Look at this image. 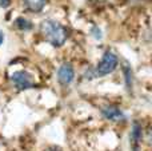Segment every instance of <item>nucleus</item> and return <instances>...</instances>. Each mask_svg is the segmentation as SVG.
Returning <instances> with one entry per match:
<instances>
[{
    "label": "nucleus",
    "mask_w": 152,
    "mask_h": 151,
    "mask_svg": "<svg viewBox=\"0 0 152 151\" xmlns=\"http://www.w3.org/2000/svg\"><path fill=\"white\" fill-rule=\"evenodd\" d=\"M102 114L104 115L105 119L112 120V122H123L124 120V115L118 107L115 106H105L104 108L102 110Z\"/></svg>",
    "instance_id": "obj_5"
},
{
    "label": "nucleus",
    "mask_w": 152,
    "mask_h": 151,
    "mask_svg": "<svg viewBox=\"0 0 152 151\" xmlns=\"http://www.w3.org/2000/svg\"><path fill=\"white\" fill-rule=\"evenodd\" d=\"M58 78H59L60 84H63V86H68L69 83H72V80H74V78H75V71H74L72 64L71 63L61 64L58 71Z\"/></svg>",
    "instance_id": "obj_4"
},
{
    "label": "nucleus",
    "mask_w": 152,
    "mask_h": 151,
    "mask_svg": "<svg viewBox=\"0 0 152 151\" xmlns=\"http://www.w3.org/2000/svg\"><path fill=\"white\" fill-rule=\"evenodd\" d=\"M89 1H92L94 4H100V3H104L105 0H89Z\"/></svg>",
    "instance_id": "obj_11"
},
{
    "label": "nucleus",
    "mask_w": 152,
    "mask_h": 151,
    "mask_svg": "<svg viewBox=\"0 0 152 151\" xmlns=\"http://www.w3.org/2000/svg\"><path fill=\"white\" fill-rule=\"evenodd\" d=\"M142 136H143L142 126L137 122H135L134 126H132V133H131V139H132V146H134V149H137L140 141H142Z\"/></svg>",
    "instance_id": "obj_7"
},
{
    "label": "nucleus",
    "mask_w": 152,
    "mask_h": 151,
    "mask_svg": "<svg viewBox=\"0 0 152 151\" xmlns=\"http://www.w3.org/2000/svg\"><path fill=\"white\" fill-rule=\"evenodd\" d=\"M15 27L20 31H28L32 28V23L26 18H18L15 20Z\"/></svg>",
    "instance_id": "obj_8"
},
{
    "label": "nucleus",
    "mask_w": 152,
    "mask_h": 151,
    "mask_svg": "<svg viewBox=\"0 0 152 151\" xmlns=\"http://www.w3.org/2000/svg\"><path fill=\"white\" fill-rule=\"evenodd\" d=\"M40 31L43 36L47 39V42H50L53 47H61L68 37V31L66 27L51 19L42 21Z\"/></svg>",
    "instance_id": "obj_1"
},
{
    "label": "nucleus",
    "mask_w": 152,
    "mask_h": 151,
    "mask_svg": "<svg viewBox=\"0 0 152 151\" xmlns=\"http://www.w3.org/2000/svg\"><path fill=\"white\" fill-rule=\"evenodd\" d=\"M11 4V0H0V7L1 8H7Z\"/></svg>",
    "instance_id": "obj_10"
},
{
    "label": "nucleus",
    "mask_w": 152,
    "mask_h": 151,
    "mask_svg": "<svg viewBox=\"0 0 152 151\" xmlns=\"http://www.w3.org/2000/svg\"><path fill=\"white\" fill-rule=\"evenodd\" d=\"M24 5L31 12H40L47 4V0H23Z\"/></svg>",
    "instance_id": "obj_6"
},
{
    "label": "nucleus",
    "mask_w": 152,
    "mask_h": 151,
    "mask_svg": "<svg viewBox=\"0 0 152 151\" xmlns=\"http://www.w3.org/2000/svg\"><path fill=\"white\" fill-rule=\"evenodd\" d=\"M3 42H4V35H3L1 32H0V45L3 44Z\"/></svg>",
    "instance_id": "obj_12"
},
{
    "label": "nucleus",
    "mask_w": 152,
    "mask_h": 151,
    "mask_svg": "<svg viewBox=\"0 0 152 151\" xmlns=\"http://www.w3.org/2000/svg\"><path fill=\"white\" fill-rule=\"evenodd\" d=\"M11 80H12V83L16 86V88H18V90H20V91L28 90V88L35 87L34 76H32L29 72H27V71L13 72L12 76H11Z\"/></svg>",
    "instance_id": "obj_3"
},
{
    "label": "nucleus",
    "mask_w": 152,
    "mask_h": 151,
    "mask_svg": "<svg viewBox=\"0 0 152 151\" xmlns=\"http://www.w3.org/2000/svg\"><path fill=\"white\" fill-rule=\"evenodd\" d=\"M118 63H119L118 56L113 52H111V51H107V52H104L102 60L97 64L96 74L99 75V76H104V75L111 74V72L115 71V68L118 67Z\"/></svg>",
    "instance_id": "obj_2"
},
{
    "label": "nucleus",
    "mask_w": 152,
    "mask_h": 151,
    "mask_svg": "<svg viewBox=\"0 0 152 151\" xmlns=\"http://www.w3.org/2000/svg\"><path fill=\"white\" fill-rule=\"evenodd\" d=\"M134 151H139V150H137V149H134Z\"/></svg>",
    "instance_id": "obj_13"
},
{
    "label": "nucleus",
    "mask_w": 152,
    "mask_h": 151,
    "mask_svg": "<svg viewBox=\"0 0 152 151\" xmlns=\"http://www.w3.org/2000/svg\"><path fill=\"white\" fill-rule=\"evenodd\" d=\"M124 75H126V84L127 88H131L132 87V71L129 67H124Z\"/></svg>",
    "instance_id": "obj_9"
}]
</instances>
